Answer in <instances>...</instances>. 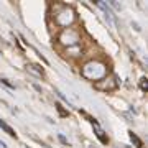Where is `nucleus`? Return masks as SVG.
<instances>
[{
  "label": "nucleus",
  "instance_id": "f257e3e1",
  "mask_svg": "<svg viewBox=\"0 0 148 148\" xmlns=\"http://www.w3.org/2000/svg\"><path fill=\"white\" fill-rule=\"evenodd\" d=\"M0 127H2V130H5V132L8 133V135H12V137H16L15 130H13L12 127H8V125H7L5 122H2V120H0Z\"/></svg>",
  "mask_w": 148,
  "mask_h": 148
}]
</instances>
